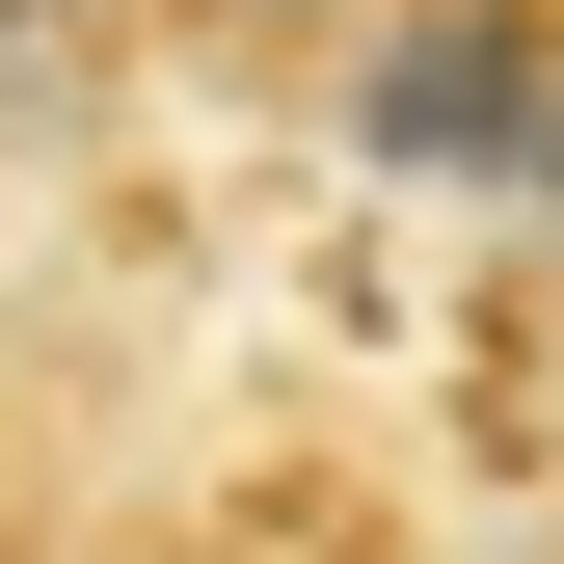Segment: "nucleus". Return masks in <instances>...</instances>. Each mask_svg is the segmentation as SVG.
I'll return each instance as SVG.
<instances>
[{
	"label": "nucleus",
	"mask_w": 564,
	"mask_h": 564,
	"mask_svg": "<svg viewBox=\"0 0 564 564\" xmlns=\"http://www.w3.org/2000/svg\"><path fill=\"white\" fill-rule=\"evenodd\" d=\"M82 511H108V457H82V349L0 296V564H28V538H82Z\"/></svg>",
	"instance_id": "f257e3e1"
},
{
	"label": "nucleus",
	"mask_w": 564,
	"mask_h": 564,
	"mask_svg": "<svg viewBox=\"0 0 564 564\" xmlns=\"http://www.w3.org/2000/svg\"><path fill=\"white\" fill-rule=\"evenodd\" d=\"M134 28H162V54H216V82H349V28H377V0H134Z\"/></svg>",
	"instance_id": "f03ea898"
}]
</instances>
